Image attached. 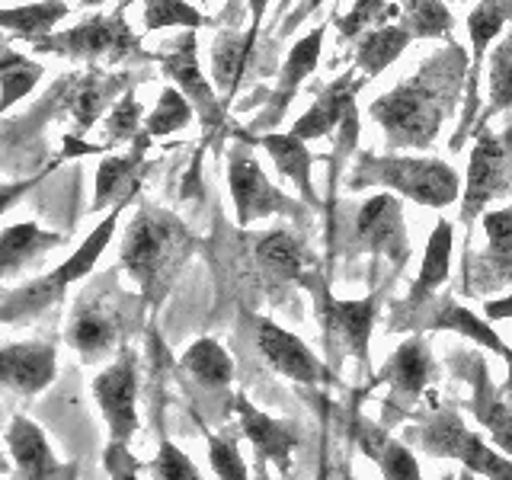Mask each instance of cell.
Instances as JSON below:
<instances>
[{
  "label": "cell",
  "mask_w": 512,
  "mask_h": 480,
  "mask_svg": "<svg viewBox=\"0 0 512 480\" xmlns=\"http://www.w3.org/2000/svg\"><path fill=\"white\" fill-rule=\"evenodd\" d=\"M464 74V55L448 48L407 84L372 103V116L388 132L391 148H429L452 109L458 80Z\"/></svg>",
  "instance_id": "obj_1"
},
{
  "label": "cell",
  "mask_w": 512,
  "mask_h": 480,
  "mask_svg": "<svg viewBox=\"0 0 512 480\" xmlns=\"http://www.w3.org/2000/svg\"><path fill=\"white\" fill-rule=\"evenodd\" d=\"M192 244L196 240L173 212L144 205L122 237V266L135 276L144 298L157 301L170 288L176 269L186 263Z\"/></svg>",
  "instance_id": "obj_2"
},
{
  "label": "cell",
  "mask_w": 512,
  "mask_h": 480,
  "mask_svg": "<svg viewBox=\"0 0 512 480\" xmlns=\"http://www.w3.org/2000/svg\"><path fill=\"white\" fill-rule=\"evenodd\" d=\"M119 215H122V205L112 208V212L106 215V221L96 224V231L58 269H52L48 276L29 282L23 288H16V292L4 301V320H7V324H13V320H20V317H36L39 311L52 308V304H58L64 298L68 285L90 276V269L96 266V260H100V253L106 250L112 234H116Z\"/></svg>",
  "instance_id": "obj_3"
},
{
  "label": "cell",
  "mask_w": 512,
  "mask_h": 480,
  "mask_svg": "<svg viewBox=\"0 0 512 480\" xmlns=\"http://www.w3.org/2000/svg\"><path fill=\"white\" fill-rule=\"evenodd\" d=\"M368 183H384L404 192L407 199L432 208L452 205L461 192L458 173L448 164H442V160H426V157H365L352 186H368Z\"/></svg>",
  "instance_id": "obj_4"
},
{
  "label": "cell",
  "mask_w": 512,
  "mask_h": 480,
  "mask_svg": "<svg viewBox=\"0 0 512 480\" xmlns=\"http://www.w3.org/2000/svg\"><path fill=\"white\" fill-rule=\"evenodd\" d=\"M125 295L116 288V279L90 285L84 295L74 301L68 327H64V340L71 349H77L84 362H96L109 356L119 346L125 333Z\"/></svg>",
  "instance_id": "obj_5"
},
{
  "label": "cell",
  "mask_w": 512,
  "mask_h": 480,
  "mask_svg": "<svg viewBox=\"0 0 512 480\" xmlns=\"http://www.w3.org/2000/svg\"><path fill=\"white\" fill-rule=\"evenodd\" d=\"M420 445L439 458H458L471 474H484L487 480H512V461L464 426L455 410L432 413V420L420 429Z\"/></svg>",
  "instance_id": "obj_6"
},
{
  "label": "cell",
  "mask_w": 512,
  "mask_h": 480,
  "mask_svg": "<svg viewBox=\"0 0 512 480\" xmlns=\"http://www.w3.org/2000/svg\"><path fill=\"white\" fill-rule=\"evenodd\" d=\"M93 397L109 426V442L128 445L138 429V359L132 349H122V356L93 378Z\"/></svg>",
  "instance_id": "obj_7"
},
{
  "label": "cell",
  "mask_w": 512,
  "mask_h": 480,
  "mask_svg": "<svg viewBox=\"0 0 512 480\" xmlns=\"http://www.w3.org/2000/svg\"><path fill=\"white\" fill-rule=\"evenodd\" d=\"M317 298V317L324 324L327 346L340 356H356L359 362H368V340L378 317V298L362 301H340L327 292V285H314Z\"/></svg>",
  "instance_id": "obj_8"
},
{
  "label": "cell",
  "mask_w": 512,
  "mask_h": 480,
  "mask_svg": "<svg viewBox=\"0 0 512 480\" xmlns=\"http://www.w3.org/2000/svg\"><path fill=\"white\" fill-rule=\"evenodd\" d=\"M39 52H61L90 61H119L128 52H138L135 32L122 23V16H90L80 26L61 32V36L39 39Z\"/></svg>",
  "instance_id": "obj_9"
},
{
  "label": "cell",
  "mask_w": 512,
  "mask_h": 480,
  "mask_svg": "<svg viewBox=\"0 0 512 480\" xmlns=\"http://www.w3.org/2000/svg\"><path fill=\"white\" fill-rule=\"evenodd\" d=\"M250 256H253V272L256 282H260L263 292L272 295H285L288 285H304L311 266L308 250L301 247V240L288 231H269V234H256L250 240Z\"/></svg>",
  "instance_id": "obj_10"
},
{
  "label": "cell",
  "mask_w": 512,
  "mask_h": 480,
  "mask_svg": "<svg viewBox=\"0 0 512 480\" xmlns=\"http://www.w3.org/2000/svg\"><path fill=\"white\" fill-rule=\"evenodd\" d=\"M256 346H260V356L269 362L272 372H279L282 378L295 381V384H333V372L320 362L308 343L295 336L292 330L279 327L276 320L260 317L256 320Z\"/></svg>",
  "instance_id": "obj_11"
},
{
  "label": "cell",
  "mask_w": 512,
  "mask_h": 480,
  "mask_svg": "<svg viewBox=\"0 0 512 480\" xmlns=\"http://www.w3.org/2000/svg\"><path fill=\"white\" fill-rule=\"evenodd\" d=\"M436 375V362H432L429 343L423 336H410L397 346L394 356L384 362L381 368V381L388 384V420H384V429H388L391 420H400L404 413H410V407L416 404V397L423 394V388Z\"/></svg>",
  "instance_id": "obj_12"
},
{
  "label": "cell",
  "mask_w": 512,
  "mask_h": 480,
  "mask_svg": "<svg viewBox=\"0 0 512 480\" xmlns=\"http://www.w3.org/2000/svg\"><path fill=\"white\" fill-rule=\"evenodd\" d=\"M512 164V135H490L480 132L471 164H468V183H464V205L461 218L471 221L487 208V202L506 186V173Z\"/></svg>",
  "instance_id": "obj_13"
},
{
  "label": "cell",
  "mask_w": 512,
  "mask_h": 480,
  "mask_svg": "<svg viewBox=\"0 0 512 480\" xmlns=\"http://www.w3.org/2000/svg\"><path fill=\"white\" fill-rule=\"evenodd\" d=\"M228 186H231V199L237 208V224H250L256 218L288 212L285 196L266 180L263 167L256 164L244 148H234V154H231Z\"/></svg>",
  "instance_id": "obj_14"
},
{
  "label": "cell",
  "mask_w": 512,
  "mask_h": 480,
  "mask_svg": "<svg viewBox=\"0 0 512 480\" xmlns=\"http://www.w3.org/2000/svg\"><path fill=\"white\" fill-rule=\"evenodd\" d=\"M352 240H356V247L368 253H391L397 263L404 260L407 231H404V218H400V202L388 196V192H378V196L368 199L356 215Z\"/></svg>",
  "instance_id": "obj_15"
},
{
  "label": "cell",
  "mask_w": 512,
  "mask_h": 480,
  "mask_svg": "<svg viewBox=\"0 0 512 480\" xmlns=\"http://www.w3.org/2000/svg\"><path fill=\"white\" fill-rule=\"evenodd\" d=\"M234 407L240 416V429H244V436L253 442L256 455H260V468L269 461L279 471L292 468V455L298 448V426L285 420H272L263 410H256L244 394H237Z\"/></svg>",
  "instance_id": "obj_16"
},
{
  "label": "cell",
  "mask_w": 512,
  "mask_h": 480,
  "mask_svg": "<svg viewBox=\"0 0 512 480\" xmlns=\"http://www.w3.org/2000/svg\"><path fill=\"white\" fill-rule=\"evenodd\" d=\"M487 250L471 266L474 292H493V288L512 282V208L484 215Z\"/></svg>",
  "instance_id": "obj_17"
},
{
  "label": "cell",
  "mask_w": 512,
  "mask_h": 480,
  "mask_svg": "<svg viewBox=\"0 0 512 480\" xmlns=\"http://www.w3.org/2000/svg\"><path fill=\"white\" fill-rule=\"evenodd\" d=\"M0 362H4V384L10 391L32 397L45 391L48 384L55 381V346L52 343H7L0 352Z\"/></svg>",
  "instance_id": "obj_18"
},
{
  "label": "cell",
  "mask_w": 512,
  "mask_h": 480,
  "mask_svg": "<svg viewBox=\"0 0 512 480\" xmlns=\"http://www.w3.org/2000/svg\"><path fill=\"white\" fill-rule=\"evenodd\" d=\"M167 68V74L180 84L183 96L196 106V112L202 116V125L215 128L221 122V106L215 100L212 87L205 84V77L199 71V55H196V36L186 32L180 42H173V52H164L157 58Z\"/></svg>",
  "instance_id": "obj_19"
},
{
  "label": "cell",
  "mask_w": 512,
  "mask_h": 480,
  "mask_svg": "<svg viewBox=\"0 0 512 480\" xmlns=\"http://www.w3.org/2000/svg\"><path fill=\"white\" fill-rule=\"evenodd\" d=\"M352 432H356V442L362 452L378 464L384 480H423L413 452L404 442H397L384 426H375L359 416V420L352 423Z\"/></svg>",
  "instance_id": "obj_20"
},
{
  "label": "cell",
  "mask_w": 512,
  "mask_h": 480,
  "mask_svg": "<svg viewBox=\"0 0 512 480\" xmlns=\"http://www.w3.org/2000/svg\"><path fill=\"white\" fill-rule=\"evenodd\" d=\"M359 87H362V80H356V74H343L333 87H327L324 93H320L317 103L295 122L292 135L301 141H314V138L330 135L333 128L340 122H346L349 112L356 109L352 106V96H356Z\"/></svg>",
  "instance_id": "obj_21"
},
{
  "label": "cell",
  "mask_w": 512,
  "mask_h": 480,
  "mask_svg": "<svg viewBox=\"0 0 512 480\" xmlns=\"http://www.w3.org/2000/svg\"><path fill=\"white\" fill-rule=\"evenodd\" d=\"M448 266H452V221H439L436 231L429 234L420 276H416L410 295H407L410 311H420L436 298V292L448 282Z\"/></svg>",
  "instance_id": "obj_22"
},
{
  "label": "cell",
  "mask_w": 512,
  "mask_h": 480,
  "mask_svg": "<svg viewBox=\"0 0 512 480\" xmlns=\"http://www.w3.org/2000/svg\"><path fill=\"white\" fill-rule=\"evenodd\" d=\"M474 416L477 423L490 432V439L503 448L506 455H512V407L503 400V394L493 388L490 372L484 362L474 365Z\"/></svg>",
  "instance_id": "obj_23"
},
{
  "label": "cell",
  "mask_w": 512,
  "mask_h": 480,
  "mask_svg": "<svg viewBox=\"0 0 512 480\" xmlns=\"http://www.w3.org/2000/svg\"><path fill=\"white\" fill-rule=\"evenodd\" d=\"M61 244V234L42 231L39 224L23 221V224H7L4 237H0V266L4 276L13 279L16 272L26 269L29 263H36L45 250H52Z\"/></svg>",
  "instance_id": "obj_24"
},
{
  "label": "cell",
  "mask_w": 512,
  "mask_h": 480,
  "mask_svg": "<svg viewBox=\"0 0 512 480\" xmlns=\"http://www.w3.org/2000/svg\"><path fill=\"white\" fill-rule=\"evenodd\" d=\"M324 32H327V26H317V29H314V32H308V36H304V39H298L292 52H288V61L282 64L279 90H276V96H272V103H269L266 125H269L272 119H279V116H282V112L288 109V103H292V96H295L298 84H301V80L317 68L320 42H324Z\"/></svg>",
  "instance_id": "obj_25"
},
{
  "label": "cell",
  "mask_w": 512,
  "mask_h": 480,
  "mask_svg": "<svg viewBox=\"0 0 512 480\" xmlns=\"http://www.w3.org/2000/svg\"><path fill=\"white\" fill-rule=\"evenodd\" d=\"M183 372L205 391H224L234 378V359L215 340H196L183 352Z\"/></svg>",
  "instance_id": "obj_26"
},
{
  "label": "cell",
  "mask_w": 512,
  "mask_h": 480,
  "mask_svg": "<svg viewBox=\"0 0 512 480\" xmlns=\"http://www.w3.org/2000/svg\"><path fill=\"white\" fill-rule=\"evenodd\" d=\"M426 327H436V330H455L461 336H468V340H474L477 346H484L490 352H500V356L506 359L509 356V349L503 340H500V333H496L487 320H480L477 314H471L468 308H461V304H455L452 298H442L439 304V311H432L426 314Z\"/></svg>",
  "instance_id": "obj_27"
},
{
  "label": "cell",
  "mask_w": 512,
  "mask_h": 480,
  "mask_svg": "<svg viewBox=\"0 0 512 480\" xmlns=\"http://www.w3.org/2000/svg\"><path fill=\"white\" fill-rule=\"evenodd\" d=\"M151 135L144 132L138 135L135 141V151L132 157H109L100 164V170H96V202L93 208H103L109 205L112 199H128V192H132L135 180H138V167H141V157H144V148H148Z\"/></svg>",
  "instance_id": "obj_28"
},
{
  "label": "cell",
  "mask_w": 512,
  "mask_h": 480,
  "mask_svg": "<svg viewBox=\"0 0 512 480\" xmlns=\"http://www.w3.org/2000/svg\"><path fill=\"white\" fill-rule=\"evenodd\" d=\"M263 148L269 151V157L276 160V167L292 180L301 196L308 202H317V192L311 186V164L314 157L308 151V144L295 135H263Z\"/></svg>",
  "instance_id": "obj_29"
},
{
  "label": "cell",
  "mask_w": 512,
  "mask_h": 480,
  "mask_svg": "<svg viewBox=\"0 0 512 480\" xmlns=\"http://www.w3.org/2000/svg\"><path fill=\"white\" fill-rule=\"evenodd\" d=\"M253 42H256V32L247 29L244 36H237V32H221L215 48H212V71H215V80L224 93H234L240 77H244V68L253 55Z\"/></svg>",
  "instance_id": "obj_30"
},
{
  "label": "cell",
  "mask_w": 512,
  "mask_h": 480,
  "mask_svg": "<svg viewBox=\"0 0 512 480\" xmlns=\"http://www.w3.org/2000/svg\"><path fill=\"white\" fill-rule=\"evenodd\" d=\"M413 36L404 29V26H381L375 32H368V36L359 42V52H356V61L359 68L372 77V74H381L388 64L404 52L407 42Z\"/></svg>",
  "instance_id": "obj_31"
},
{
  "label": "cell",
  "mask_w": 512,
  "mask_h": 480,
  "mask_svg": "<svg viewBox=\"0 0 512 480\" xmlns=\"http://www.w3.org/2000/svg\"><path fill=\"white\" fill-rule=\"evenodd\" d=\"M7 445H10L16 464H20L26 474H39V471L48 468V464H52V458H48V445H45L42 429L32 423V420H26V416H16V420L10 423V429H7Z\"/></svg>",
  "instance_id": "obj_32"
},
{
  "label": "cell",
  "mask_w": 512,
  "mask_h": 480,
  "mask_svg": "<svg viewBox=\"0 0 512 480\" xmlns=\"http://www.w3.org/2000/svg\"><path fill=\"white\" fill-rule=\"evenodd\" d=\"M68 16V4L64 0H42V4L20 7V10H4L0 13V23L13 32H23V36H45L58 20Z\"/></svg>",
  "instance_id": "obj_33"
},
{
  "label": "cell",
  "mask_w": 512,
  "mask_h": 480,
  "mask_svg": "<svg viewBox=\"0 0 512 480\" xmlns=\"http://www.w3.org/2000/svg\"><path fill=\"white\" fill-rule=\"evenodd\" d=\"M512 16V0H484L480 7H474V13L468 16V32L474 42V61L480 64L487 45L496 39V32L506 26V20Z\"/></svg>",
  "instance_id": "obj_34"
},
{
  "label": "cell",
  "mask_w": 512,
  "mask_h": 480,
  "mask_svg": "<svg viewBox=\"0 0 512 480\" xmlns=\"http://www.w3.org/2000/svg\"><path fill=\"white\" fill-rule=\"evenodd\" d=\"M119 87V80H103V77H87L84 84L74 90L71 100V116L77 119V132L84 135L87 128H93V122L100 119L103 106L109 103V93Z\"/></svg>",
  "instance_id": "obj_35"
},
{
  "label": "cell",
  "mask_w": 512,
  "mask_h": 480,
  "mask_svg": "<svg viewBox=\"0 0 512 480\" xmlns=\"http://www.w3.org/2000/svg\"><path fill=\"white\" fill-rule=\"evenodd\" d=\"M0 77H4V109H10L16 100L39 84L42 77V64L26 61L23 55H16L13 48H4V64H0Z\"/></svg>",
  "instance_id": "obj_36"
},
{
  "label": "cell",
  "mask_w": 512,
  "mask_h": 480,
  "mask_svg": "<svg viewBox=\"0 0 512 480\" xmlns=\"http://www.w3.org/2000/svg\"><path fill=\"white\" fill-rule=\"evenodd\" d=\"M192 112H196V106L186 100L183 90L167 87L164 93H160V103H157V109L151 112V119H148V135L160 138V135L176 132V128H183V125L192 122Z\"/></svg>",
  "instance_id": "obj_37"
},
{
  "label": "cell",
  "mask_w": 512,
  "mask_h": 480,
  "mask_svg": "<svg viewBox=\"0 0 512 480\" xmlns=\"http://www.w3.org/2000/svg\"><path fill=\"white\" fill-rule=\"evenodd\" d=\"M404 29L416 39H439L452 29V13L445 10L442 0H410Z\"/></svg>",
  "instance_id": "obj_38"
},
{
  "label": "cell",
  "mask_w": 512,
  "mask_h": 480,
  "mask_svg": "<svg viewBox=\"0 0 512 480\" xmlns=\"http://www.w3.org/2000/svg\"><path fill=\"white\" fill-rule=\"evenodd\" d=\"M205 445H208V464H212L218 480H250L247 461H244V455H240L234 436L205 432Z\"/></svg>",
  "instance_id": "obj_39"
},
{
  "label": "cell",
  "mask_w": 512,
  "mask_h": 480,
  "mask_svg": "<svg viewBox=\"0 0 512 480\" xmlns=\"http://www.w3.org/2000/svg\"><path fill=\"white\" fill-rule=\"evenodd\" d=\"M148 471H151V480H202L192 458L176 442H170L167 436H160L157 455L148 464Z\"/></svg>",
  "instance_id": "obj_40"
},
{
  "label": "cell",
  "mask_w": 512,
  "mask_h": 480,
  "mask_svg": "<svg viewBox=\"0 0 512 480\" xmlns=\"http://www.w3.org/2000/svg\"><path fill=\"white\" fill-rule=\"evenodd\" d=\"M208 23L199 10H192L186 0H148V10H144V26L148 29H167V26H186V29H199Z\"/></svg>",
  "instance_id": "obj_41"
},
{
  "label": "cell",
  "mask_w": 512,
  "mask_h": 480,
  "mask_svg": "<svg viewBox=\"0 0 512 480\" xmlns=\"http://www.w3.org/2000/svg\"><path fill=\"white\" fill-rule=\"evenodd\" d=\"M512 106V32L490 61V112Z\"/></svg>",
  "instance_id": "obj_42"
},
{
  "label": "cell",
  "mask_w": 512,
  "mask_h": 480,
  "mask_svg": "<svg viewBox=\"0 0 512 480\" xmlns=\"http://www.w3.org/2000/svg\"><path fill=\"white\" fill-rule=\"evenodd\" d=\"M138 119H141V106L132 93H125L122 100L116 103V109L109 112L106 119V144L116 141H128L138 135Z\"/></svg>",
  "instance_id": "obj_43"
},
{
  "label": "cell",
  "mask_w": 512,
  "mask_h": 480,
  "mask_svg": "<svg viewBox=\"0 0 512 480\" xmlns=\"http://www.w3.org/2000/svg\"><path fill=\"white\" fill-rule=\"evenodd\" d=\"M381 13H384V0H359V4L352 7V13L340 20V32H343L346 39H349V36H359V32H362L368 23L381 20Z\"/></svg>",
  "instance_id": "obj_44"
},
{
  "label": "cell",
  "mask_w": 512,
  "mask_h": 480,
  "mask_svg": "<svg viewBox=\"0 0 512 480\" xmlns=\"http://www.w3.org/2000/svg\"><path fill=\"white\" fill-rule=\"evenodd\" d=\"M106 471L112 480H138V461L128 455V445L122 442L106 445Z\"/></svg>",
  "instance_id": "obj_45"
},
{
  "label": "cell",
  "mask_w": 512,
  "mask_h": 480,
  "mask_svg": "<svg viewBox=\"0 0 512 480\" xmlns=\"http://www.w3.org/2000/svg\"><path fill=\"white\" fill-rule=\"evenodd\" d=\"M320 480H352L343 464H333L330 458H324V468H320Z\"/></svg>",
  "instance_id": "obj_46"
},
{
  "label": "cell",
  "mask_w": 512,
  "mask_h": 480,
  "mask_svg": "<svg viewBox=\"0 0 512 480\" xmlns=\"http://www.w3.org/2000/svg\"><path fill=\"white\" fill-rule=\"evenodd\" d=\"M487 317H493V320L512 317V298H503V301H490V304H487Z\"/></svg>",
  "instance_id": "obj_47"
},
{
  "label": "cell",
  "mask_w": 512,
  "mask_h": 480,
  "mask_svg": "<svg viewBox=\"0 0 512 480\" xmlns=\"http://www.w3.org/2000/svg\"><path fill=\"white\" fill-rule=\"evenodd\" d=\"M266 4H269V0H250V16H253V32L256 29H260V20H263V13H266Z\"/></svg>",
  "instance_id": "obj_48"
},
{
  "label": "cell",
  "mask_w": 512,
  "mask_h": 480,
  "mask_svg": "<svg viewBox=\"0 0 512 480\" xmlns=\"http://www.w3.org/2000/svg\"><path fill=\"white\" fill-rule=\"evenodd\" d=\"M506 365H509V381H506V391L512 397V349H509V356H506Z\"/></svg>",
  "instance_id": "obj_49"
},
{
  "label": "cell",
  "mask_w": 512,
  "mask_h": 480,
  "mask_svg": "<svg viewBox=\"0 0 512 480\" xmlns=\"http://www.w3.org/2000/svg\"><path fill=\"white\" fill-rule=\"evenodd\" d=\"M84 7H93V4H103V0H80Z\"/></svg>",
  "instance_id": "obj_50"
},
{
  "label": "cell",
  "mask_w": 512,
  "mask_h": 480,
  "mask_svg": "<svg viewBox=\"0 0 512 480\" xmlns=\"http://www.w3.org/2000/svg\"><path fill=\"white\" fill-rule=\"evenodd\" d=\"M461 480H474V474H471V471H464V474H461Z\"/></svg>",
  "instance_id": "obj_51"
},
{
  "label": "cell",
  "mask_w": 512,
  "mask_h": 480,
  "mask_svg": "<svg viewBox=\"0 0 512 480\" xmlns=\"http://www.w3.org/2000/svg\"><path fill=\"white\" fill-rule=\"evenodd\" d=\"M285 4H288V0H285Z\"/></svg>",
  "instance_id": "obj_52"
}]
</instances>
